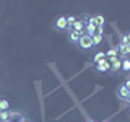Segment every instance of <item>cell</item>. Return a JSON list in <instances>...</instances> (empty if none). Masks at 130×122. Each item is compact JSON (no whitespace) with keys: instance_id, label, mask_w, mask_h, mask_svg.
<instances>
[{"instance_id":"obj_1","label":"cell","mask_w":130,"mask_h":122,"mask_svg":"<svg viewBox=\"0 0 130 122\" xmlns=\"http://www.w3.org/2000/svg\"><path fill=\"white\" fill-rule=\"evenodd\" d=\"M78 46L81 49H91L93 47V38H91V36H88V34H83V36H81V39H80V42H78Z\"/></svg>"},{"instance_id":"obj_2","label":"cell","mask_w":130,"mask_h":122,"mask_svg":"<svg viewBox=\"0 0 130 122\" xmlns=\"http://www.w3.org/2000/svg\"><path fill=\"white\" fill-rule=\"evenodd\" d=\"M81 36H83V33H76V31H70V36H68V39H70V42H75L78 44Z\"/></svg>"},{"instance_id":"obj_3","label":"cell","mask_w":130,"mask_h":122,"mask_svg":"<svg viewBox=\"0 0 130 122\" xmlns=\"http://www.w3.org/2000/svg\"><path fill=\"white\" fill-rule=\"evenodd\" d=\"M55 28H57V29H65V28H68L67 18H65V16H60V18L55 21Z\"/></svg>"},{"instance_id":"obj_4","label":"cell","mask_w":130,"mask_h":122,"mask_svg":"<svg viewBox=\"0 0 130 122\" xmlns=\"http://www.w3.org/2000/svg\"><path fill=\"white\" fill-rule=\"evenodd\" d=\"M119 96L122 98V99H130V91L125 88V85L119 86Z\"/></svg>"},{"instance_id":"obj_5","label":"cell","mask_w":130,"mask_h":122,"mask_svg":"<svg viewBox=\"0 0 130 122\" xmlns=\"http://www.w3.org/2000/svg\"><path fill=\"white\" fill-rule=\"evenodd\" d=\"M98 70L99 72H107V70H111V64L107 62V60H103V62H99L98 64Z\"/></svg>"},{"instance_id":"obj_6","label":"cell","mask_w":130,"mask_h":122,"mask_svg":"<svg viewBox=\"0 0 130 122\" xmlns=\"http://www.w3.org/2000/svg\"><path fill=\"white\" fill-rule=\"evenodd\" d=\"M83 28H85L83 21H80V20H76V21L73 23V26H72V31H76V33H83Z\"/></svg>"},{"instance_id":"obj_7","label":"cell","mask_w":130,"mask_h":122,"mask_svg":"<svg viewBox=\"0 0 130 122\" xmlns=\"http://www.w3.org/2000/svg\"><path fill=\"white\" fill-rule=\"evenodd\" d=\"M91 21L94 23V26H103V24H104V16L96 15V16H93V18H91Z\"/></svg>"},{"instance_id":"obj_8","label":"cell","mask_w":130,"mask_h":122,"mask_svg":"<svg viewBox=\"0 0 130 122\" xmlns=\"http://www.w3.org/2000/svg\"><path fill=\"white\" fill-rule=\"evenodd\" d=\"M94 31H96V26H94V23H93L91 20H89V23L86 24V34H88V36H91V38H93V34H94Z\"/></svg>"},{"instance_id":"obj_9","label":"cell","mask_w":130,"mask_h":122,"mask_svg":"<svg viewBox=\"0 0 130 122\" xmlns=\"http://www.w3.org/2000/svg\"><path fill=\"white\" fill-rule=\"evenodd\" d=\"M119 52L122 55H128L130 54V46H125V44H120L119 46Z\"/></svg>"},{"instance_id":"obj_10","label":"cell","mask_w":130,"mask_h":122,"mask_svg":"<svg viewBox=\"0 0 130 122\" xmlns=\"http://www.w3.org/2000/svg\"><path fill=\"white\" fill-rule=\"evenodd\" d=\"M8 101L7 99H0V112H3V111H8Z\"/></svg>"},{"instance_id":"obj_11","label":"cell","mask_w":130,"mask_h":122,"mask_svg":"<svg viewBox=\"0 0 130 122\" xmlns=\"http://www.w3.org/2000/svg\"><path fill=\"white\" fill-rule=\"evenodd\" d=\"M8 119H10V112L8 111L0 112V122H8Z\"/></svg>"},{"instance_id":"obj_12","label":"cell","mask_w":130,"mask_h":122,"mask_svg":"<svg viewBox=\"0 0 130 122\" xmlns=\"http://www.w3.org/2000/svg\"><path fill=\"white\" fill-rule=\"evenodd\" d=\"M106 59V55H104V52H98V54L94 55V62L96 64H99V62H103V60Z\"/></svg>"},{"instance_id":"obj_13","label":"cell","mask_w":130,"mask_h":122,"mask_svg":"<svg viewBox=\"0 0 130 122\" xmlns=\"http://www.w3.org/2000/svg\"><path fill=\"white\" fill-rule=\"evenodd\" d=\"M122 68H124L125 72H130V60L128 59H124V60H122Z\"/></svg>"},{"instance_id":"obj_14","label":"cell","mask_w":130,"mask_h":122,"mask_svg":"<svg viewBox=\"0 0 130 122\" xmlns=\"http://www.w3.org/2000/svg\"><path fill=\"white\" fill-rule=\"evenodd\" d=\"M103 33H104V28L103 26H96V31H94V34H93V36H103Z\"/></svg>"},{"instance_id":"obj_15","label":"cell","mask_w":130,"mask_h":122,"mask_svg":"<svg viewBox=\"0 0 130 122\" xmlns=\"http://www.w3.org/2000/svg\"><path fill=\"white\" fill-rule=\"evenodd\" d=\"M120 44H125V46H130V33L128 34H125L124 36V39H122V42Z\"/></svg>"},{"instance_id":"obj_16","label":"cell","mask_w":130,"mask_h":122,"mask_svg":"<svg viewBox=\"0 0 130 122\" xmlns=\"http://www.w3.org/2000/svg\"><path fill=\"white\" fill-rule=\"evenodd\" d=\"M101 41H103V36H93V46H98Z\"/></svg>"},{"instance_id":"obj_17","label":"cell","mask_w":130,"mask_h":122,"mask_svg":"<svg viewBox=\"0 0 130 122\" xmlns=\"http://www.w3.org/2000/svg\"><path fill=\"white\" fill-rule=\"evenodd\" d=\"M75 21H76L75 16H68V18H67V24H68V26H73V23H75Z\"/></svg>"},{"instance_id":"obj_18","label":"cell","mask_w":130,"mask_h":122,"mask_svg":"<svg viewBox=\"0 0 130 122\" xmlns=\"http://www.w3.org/2000/svg\"><path fill=\"white\" fill-rule=\"evenodd\" d=\"M117 49H111V51H107V57H116L117 55Z\"/></svg>"},{"instance_id":"obj_19","label":"cell","mask_w":130,"mask_h":122,"mask_svg":"<svg viewBox=\"0 0 130 122\" xmlns=\"http://www.w3.org/2000/svg\"><path fill=\"white\" fill-rule=\"evenodd\" d=\"M125 88H127L128 91H130V80H127V81H125Z\"/></svg>"},{"instance_id":"obj_20","label":"cell","mask_w":130,"mask_h":122,"mask_svg":"<svg viewBox=\"0 0 130 122\" xmlns=\"http://www.w3.org/2000/svg\"><path fill=\"white\" fill-rule=\"evenodd\" d=\"M21 122H29V120H26V119H23V120H21Z\"/></svg>"},{"instance_id":"obj_21","label":"cell","mask_w":130,"mask_h":122,"mask_svg":"<svg viewBox=\"0 0 130 122\" xmlns=\"http://www.w3.org/2000/svg\"><path fill=\"white\" fill-rule=\"evenodd\" d=\"M88 122H94V120H88Z\"/></svg>"}]
</instances>
